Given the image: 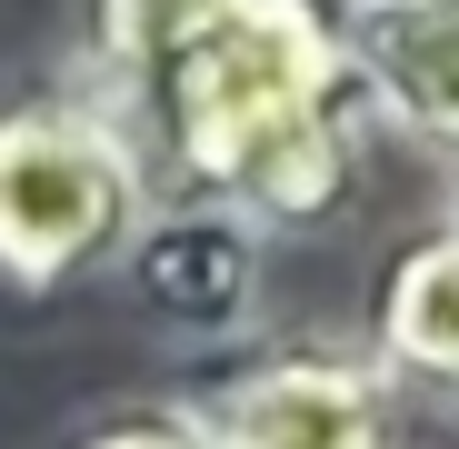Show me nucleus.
<instances>
[{
	"label": "nucleus",
	"instance_id": "nucleus-8",
	"mask_svg": "<svg viewBox=\"0 0 459 449\" xmlns=\"http://www.w3.org/2000/svg\"><path fill=\"white\" fill-rule=\"evenodd\" d=\"M60 449H210V439H200L190 400H120V410H100L91 429H70Z\"/></svg>",
	"mask_w": 459,
	"mask_h": 449
},
{
	"label": "nucleus",
	"instance_id": "nucleus-5",
	"mask_svg": "<svg viewBox=\"0 0 459 449\" xmlns=\"http://www.w3.org/2000/svg\"><path fill=\"white\" fill-rule=\"evenodd\" d=\"M120 270L140 310H160L170 330H230L260 299V230L230 210H150V230L130 240Z\"/></svg>",
	"mask_w": 459,
	"mask_h": 449
},
{
	"label": "nucleus",
	"instance_id": "nucleus-7",
	"mask_svg": "<svg viewBox=\"0 0 459 449\" xmlns=\"http://www.w3.org/2000/svg\"><path fill=\"white\" fill-rule=\"evenodd\" d=\"M190 11V0H81V100H110L130 70H140V50L160 40L170 21Z\"/></svg>",
	"mask_w": 459,
	"mask_h": 449
},
{
	"label": "nucleus",
	"instance_id": "nucleus-9",
	"mask_svg": "<svg viewBox=\"0 0 459 449\" xmlns=\"http://www.w3.org/2000/svg\"><path fill=\"white\" fill-rule=\"evenodd\" d=\"M449 230H459V220H449Z\"/></svg>",
	"mask_w": 459,
	"mask_h": 449
},
{
	"label": "nucleus",
	"instance_id": "nucleus-4",
	"mask_svg": "<svg viewBox=\"0 0 459 449\" xmlns=\"http://www.w3.org/2000/svg\"><path fill=\"white\" fill-rule=\"evenodd\" d=\"M330 30L369 110L459 150V0H330Z\"/></svg>",
	"mask_w": 459,
	"mask_h": 449
},
{
	"label": "nucleus",
	"instance_id": "nucleus-6",
	"mask_svg": "<svg viewBox=\"0 0 459 449\" xmlns=\"http://www.w3.org/2000/svg\"><path fill=\"white\" fill-rule=\"evenodd\" d=\"M369 359L400 380L459 390V230L410 240L369 289Z\"/></svg>",
	"mask_w": 459,
	"mask_h": 449
},
{
	"label": "nucleus",
	"instance_id": "nucleus-2",
	"mask_svg": "<svg viewBox=\"0 0 459 449\" xmlns=\"http://www.w3.org/2000/svg\"><path fill=\"white\" fill-rule=\"evenodd\" d=\"M150 230V170L110 110L81 91L11 100L0 110V280L11 289H70Z\"/></svg>",
	"mask_w": 459,
	"mask_h": 449
},
{
	"label": "nucleus",
	"instance_id": "nucleus-1",
	"mask_svg": "<svg viewBox=\"0 0 459 449\" xmlns=\"http://www.w3.org/2000/svg\"><path fill=\"white\" fill-rule=\"evenodd\" d=\"M91 110H110L140 170L170 180V210H230L260 240H310L350 210L369 100L340 60L330 0H190Z\"/></svg>",
	"mask_w": 459,
	"mask_h": 449
},
{
	"label": "nucleus",
	"instance_id": "nucleus-3",
	"mask_svg": "<svg viewBox=\"0 0 459 449\" xmlns=\"http://www.w3.org/2000/svg\"><path fill=\"white\" fill-rule=\"evenodd\" d=\"M210 449H390V369L340 340H280L190 400Z\"/></svg>",
	"mask_w": 459,
	"mask_h": 449
}]
</instances>
